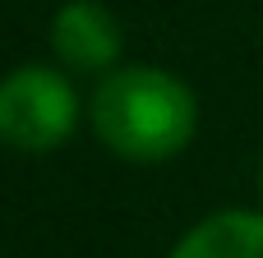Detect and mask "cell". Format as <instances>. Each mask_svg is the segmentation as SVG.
Instances as JSON below:
<instances>
[{"label": "cell", "instance_id": "obj_1", "mask_svg": "<svg viewBox=\"0 0 263 258\" xmlns=\"http://www.w3.org/2000/svg\"><path fill=\"white\" fill-rule=\"evenodd\" d=\"M88 115L97 138L125 162H166L190 148L199 125L194 92L157 65H125L106 74Z\"/></svg>", "mask_w": 263, "mask_h": 258}, {"label": "cell", "instance_id": "obj_2", "mask_svg": "<svg viewBox=\"0 0 263 258\" xmlns=\"http://www.w3.org/2000/svg\"><path fill=\"white\" fill-rule=\"evenodd\" d=\"M79 97L51 65H18L0 78V143L14 152H51L74 134Z\"/></svg>", "mask_w": 263, "mask_h": 258}, {"label": "cell", "instance_id": "obj_3", "mask_svg": "<svg viewBox=\"0 0 263 258\" xmlns=\"http://www.w3.org/2000/svg\"><path fill=\"white\" fill-rule=\"evenodd\" d=\"M51 46L69 69H106L120 55V23L97 0H69L51 18Z\"/></svg>", "mask_w": 263, "mask_h": 258}, {"label": "cell", "instance_id": "obj_4", "mask_svg": "<svg viewBox=\"0 0 263 258\" xmlns=\"http://www.w3.org/2000/svg\"><path fill=\"white\" fill-rule=\"evenodd\" d=\"M171 258H263V217L259 212H217L203 217Z\"/></svg>", "mask_w": 263, "mask_h": 258}]
</instances>
